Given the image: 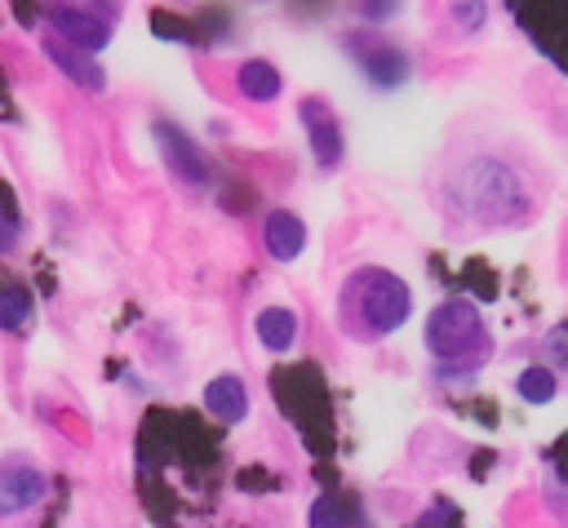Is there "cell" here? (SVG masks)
Segmentation results:
<instances>
[{
	"label": "cell",
	"mask_w": 568,
	"mask_h": 528,
	"mask_svg": "<svg viewBox=\"0 0 568 528\" xmlns=\"http://www.w3.org/2000/svg\"><path fill=\"white\" fill-rule=\"evenodd\" d=\"M413 315V288L386 266H359L342 288V319L355 337H386Z\"/></svg>",
	"instance_id": "cell-1"
},
{
	"label": "cell",
	"mask_w": 568,
	"mask_h": 528,
	"mask_svg": "<svg viewBox=\"0 0 568 528\" xmlns=\"http://www.w3.org/2000/svg\"><path fill=\"white\" fill-rule=\"evenodd\" d=\"M448 195L462 213L479 217V222H510L528 209V195L519 186V177L488 155H475L457 169V177L448 182Z\"/></svg>",
	"instance_id": "cell-2"
},
{
	"label": "cell",
	"mask_w": 568,
	"mask_h": 528,
	"mask_svg": "<svg viewBox=\"0 0 568 528\" xmlns=\"http://www.w3.org/2000/svg\"><path fill=\"white\" fill-rule=\"evenodd\" d=\"M426 351L439 364H479L488 355V328L479 306L466 297H444L426 315Z\"/></svg>",
	"instance_id": "cell-3"
},
{
	"label": "cell",
	"mask_w": 568,
	"mask_h": 528,
	"mask_svg": "<svg viewBox=\"0 0 568 528\" xmlns=\"http://www.w3.org/2000/svg\"><path fill=\"white\" fill-rule=\"evenodd\" d=\"M151 129H155V146H160V155H164V169H169L178 182H186V186H204L209 164H204L200 146H195L173 120H155Z\"/></svg>",
	"instance_id": "cell-4"
},
{
	"label": "cell",
	"mask_w": 568,
	"mask_h": 528,
	"mask_svg": "<svg viewBox=\"0 0 568 528\" xmlns=\"http://www.w3.org/2000/svg\"><path fill=\"white\" fill-rule=\"evenodd\" d=\"M49 27H53L58 40H67L80 53H98V49L111 44V27L102 18H93L89 9H80V4H49Z\"/></svg>",
	"instance_id": "cell-5"
},
{
	"label": "cell",
	"mask_w": 568,
	"mask_h": 528,
	"mask_svg": "<svg viewBox=\"0 0 568 528\" xmlns=\"http://www.w3.org/2000/svg\"><path fill=\"white\" fill-rule=\"evenodd\" d=\"M297 115H302V124H306V138H311V155H315V164L333 169V164L342 160V124H337V115H333L324 102H315V98H306Z\"/></svg>",
	"instance_id": "cell-6"
},
{
	"label": "cell",
	"mask_w": 568,
	"mask_h": 528,
	"mask_svg": "<svg viewBox=\"0 0 568 528\" xmlns=\"http://www.w3.org/2000/svg\"><path fill=\"white\" fill-rule=\"evenodd\" d=\"M44 497V475L27 461L0 466V515H22Z\"/></svg>",
	"instance_id": "cell-7"
},
{
	"label": "cell",
	"mask_w": 568,
	"mask_h": 528,
	"mask_svg": "<svg viewBox=\"0 0 568 528\" xmlns=\"http://www.w3.org/2000/svg\"><path fill=\"white\" fill-rule=\"evenodd\" d=\"M44 58L67 75V80H75L80 89H89V93H102L106 89V71L89 58V53H80V49H71L67 40H58V35H44Z\"/></svg>",
	"instance_id": "cell-8"
},
{
	"label": "cell",
	"mask_w": 568,
	"mask_h": 528,
	"mask_svg": "<svg viewBox=\"0 0 568 528\" xmlns=\"http://www.w3.org/2000/svg\"><path fill=\"white\" fill-rule=\"evenodd\" d=\"M262 240H266V253L275 262H297L302 248H306V222L288 209H271L266 226H262Z\"/></svg>",
	"instance_id": "cell-9"
},
{
	"label": "cell",
	"mask_w": 568,
	"mask_h": 528,
	"mask_svg": "<svg viewBox=\"0 0 568 528\" xmlns=\"http://www.w3.org/2000/svg\"><path fill=\"white\" fill-rule=\"evenodd\" d=\"M204 408H209V417H217V422H226V426L244 422V417H248V390H244V382H240L235 373H217V377L204 386Z\"/></svg>",
	"instance_id": "cell-10"
},
{
	"label": "cell",
	"mask_w": 568,
	"mask_h": 528,
	"mask_svg": "<svg viewBox=\"0 0 568 528\" xmlns=\"http://www.w3.org/2000/svg\"><path fill=\"white\" fill-rule=\"evenodd\" d=\"M253 328H257V342H262L271 355H284V351H293V346H297L302 319H297V311H293V306H266V311H257Z\"/></svg>",
	"instance_id": "cell-11"
},
{
	"label": "cell",
	"mask_w": 568,
	"mask_h": 528,
	"mask_svg": "<svg viewBox=\"0 0 568 528\" xmlns=\"http://www.w3.org/2000/svg\"><path fill=\"white\" fill-rule=\"evenodd\" d=\"M235 89H240L248 102H275L280 89H284V80H280V71H275L271 62L248 58V62H240V71H235Z\"/></svg>",
	"instance_id": "cell-12"
},
{
	"label": "cell",
	"mask_w": 568,
	"mask_h": 528,
	"mask_svg": "<svg viewBox=\"0 0 568 528\" xmlns=\"http://www.w3.org/2000/svg\"><path fill=\"white\" fill-rule=\"evenodd\" d=\"M359 62H364V71H368V80H373V84H399V80L408 75V58H404L395 44L364 49V53H359Z\"/></svg>",
	"instance_id": "cell-13"
},
{
	"label": "cell",
	"mask_w": 568,
	"mask_h": 528,
	"mask_svg": "<svg viewBox=\"0 0 568 528\" xmlns=\"http://www.w3.org/2000/svg\"><path fill=\"white\" fill-rule=\"evenodd\" d=\"M515 390H519V399H524V404H550V399H555V390H559V377H555L550 368L532 364V368H524V373L515 377Z\"/></svg>",
	"instance_id": "cell-14"
},
{
	"label": "cell",
	"mask_w": 568,
	"mask_h": 528,
	"mask_svg": "<svg viewBox=\"0 0 568 528\" xmlns=\"http://www.w3.org/2000/svg\"><path fill=\"white\" fill-rule=\"evenodd\" d=\"M31 319V293L27 288H4L0 293V328L18 333Z\"/></svg>",
	"instance_id": "cell-15"
},
{
	"label": "cell",
	"mask_w": 568,
	"mask_h": 528,
	"mask_svg": "<svg viewBox=\"0 0 568 528\" xmlns=\"http://www.w3.org/2000/svg\"><path fill=\"white\" fill-rule=\"evenodd\" d=\"M351 524V515L333 501V497H320L315 506H311V528H346Z\"/></svg>",
	"instance_id": "cell-16"
},
{
	"label": "cell",
	"mask_w": 568,
	"mask_h": 528,
	"mask_svg": "<svg viewBox=\"0 0 568 528\" xmlns=\"http://www.w3.org/2000/svg\"><path fill=\"white\" fill-rule=\"evenodd\" d=\"M453 18H457V27H466V31H479L484 27V0H457L453 4Z\"/></svg>",
	"instance_id": "cell-17"
},
{
	"label": "cell",
	"mask_w": 568,
	"mask_h": 528,
	"mask_svg": "<svg viewBox=\"0 0 568 528\" xmlns=\"http://www.w3.org/2000/svg\"><path fill=\"white\" fill-rule=\"evenodd\" d=\"M395 13H399V0H359V18L368 22H386Z\"/></svg>",
	"instance_id": "cell-18"
},
{
	"label": "cell",
	"mask_w": 568,
	"mask_h": 528,
	"mask_svg": "<svg viewBox=\"0 0 568 528\" xmlns=\"http://www.w3.org/2000/svg\"><path fill=\"white\" fill-rule=\"evenodd\" d=\"M550 355H555V364H564V324L550 328Z\"/></svg>",
	"instance_id": "cell-19"
}]
</instances>
